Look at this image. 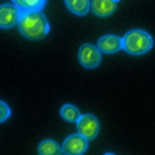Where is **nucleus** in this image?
Wrapping results in <instances>:
<instances>
[{
  "label": "nucleus",
  "mask_w": 155,
  "mask_h": 155,
  "mask_svg": "<svg viewBox=\"0 0 155 155\" xmlns=\"http://www.w3.org/2000/svg\"><path fill=\"white\" fill-rule=\"evenodd\" d=\"M18 28L20 34L29 41H41L49 33V23L42 10L21 12Z\"/></svg>",
  "instance_id": "nucleus-1"
},
{
  "label": "nucleus",
  "mask_w": 155,
  "mask_h": 155,
  "mask_svg": "<svg viewBox=\"0 0 155 155\" xmlns=\"http://www.w3.org/2000/svg\"><path fill=\"white\" fill-rule=\"evenodd\" d=\"M10 115H12V111H10L9 105L0 100V124L6 121L10 117Z\"/></svg>",
  "instance_id": "nucleus-13"
},
{
  "label": "nucleus",
  "mask_w": 155,
  "mask_h": 155,
  "mask_svg": "<svg viewBox=\"0 0 155 155\" xmlns=\"http://www.w3.org/2000/svg\"><path fill=\"white\" fill-rule=\"evenodd\" d=\"M21 10L14 4H2L0 5V28L10 29L18 25Z\"/></svg>",
  "instance_id": "nucleus-6"
},
{
  "label": "nucleus",
  "mask_w": 155,
  "mask_h": 155,
  "mask_svg": "<svg viewBox=\"0 0 155 155\" xmlns=\"http://www.w3.org/2000/svg\"><path fill=\"white\" fill-rule=\"evenodd\" d=\"M61 116H62V119L68 122H77V120L81 116V112L74 105L66 104L61 107Z\"/></svg>",
  "instance_id": "nucleus-12"
},
{
  "label": "nucleus",
  "mask_w": 155,
  "mask_h": 155,
  "mask_svg": "<svg viewBox=\"0 0 155 155\" xmlns=\"http://www.w3.org/2000/svg\"><path fill=\"white\" fill-rule=\"evenodd\" d=\"M101 51L97 48V45L84 43L78 49V62L84 68H96L101 63Z\"/></svg>",
  "instance_id": "nucleus-3"
},
{
  "label": "nucleus",
  "mask_w": 155,
  "mask_h": 155,
  "mask_svg": "<svg viewBox=\"0 0 155 155\" xmlns=\"http://www.w3.org/2000/svg\"><path fill=\"white\" fill-rule=\"evenodd\" d=\"M38 153L41 155H58L62 154V148L57 141L52 139H45L38 145Z\"/></svg>",
  "instance_id": "nucleus-11"
},
{
  "label": "nucleus",
  "mask_w": 155,
  "mask_h": 155,
  "mask_svg": "<svg viewBox=\"0 0 155 155\" xmlns=\"http://www.w3.org/2000/svg\"><path fill=\"white\" fill-rule=\"evenodd\" d=\"M21 12H38L45 6L47 0H12Z\"/></svg>",
  "instance_id": "nucleus-10"
},
{
  "label": "nucleus",
  "mask_w": 155,
  "mask_h": 155,
  "mask_svg": "<svg viewBox=\"0 0 155 155\" xmlns=\"http://www.w3.org/2000/svg\"><path fill=\"white\" fill-rule=\"evenodd\" d=\"M62 154L68 155H81L86 153L88 148V140L84 136H82L80 133L72 134L67 136V139L62 144Z\"/></svg>",
  "instance_id": "nucleus-5"
},
{
  "label": "nucleus",
  "mask_w": 155,
  "mask_h": 155,
  "mask_svg": "<svg viewBox=\"0 0 155 155\" xmlns=\"http://www.w3.org/2000/svg\"><path fill=\"white\" fill-rule=\"evenodd\" d=\"M117 8V2L115 0H92L90 9L98 18L111 17Z\"/></svg>",
  "instance_id": "nucleus-7"
},
{
  "label": "nucleus",
  "mask_w": 155,
  "mask_h": 155,
  "mask_svg": "<svg viewBox=\"0 0 155 155\" xmlns=\"http://www.w3.org/2000/svg\"><path fill=\"white\" fill-rule=\"evenodd\" d=\"M122 49L130 56H143L154 45L151 35L141 29H133L121 38Z\"/></svg>",
  "instance_id": "nucleus-2"
},
{
  "label": "nucleus",
  "mask_w": 155,
  "mask_h": 155,
  "mask_svg": "<svg viewBox=\"0 0 155 155\" xmlns=\"http://www.w3.org/2000/svg\"><path fill=\"white\" fill-rule=\"evenodd\" d=\"M76 124L78 133L86 137L87 140H94L95 137H97L100 133V122L95 115L83 114L80 116V119L77 120Z\"/></svg>",
  "instance_id": "nucleus-4"
},
{
  "label": "nucleus",
  "mask_w": 155,
  "mask_h": 155,
  "mask_svg": "<svg viewBox=\"0 0 155 155\" xmlns=\"http://www.w3.org/2000/svg\"><path fill=\"white\" fill-rule=\"evenodd\" d=\"M115 2H120V0H115Z\"/></svg>",
  "instance_id": "nucleus-14"
},
{
  "label": "nucleus",
  "mask_w": 155,
  "mask_h": 155,
  "mask_svg": "<svg viewBox=\"0 0 155 155\" xmlns=\"http://www.w3.org/2000/svg\"><path fill=\"white\" fill-rule=\"evenodd\" d=\"M97 48L101 51V53L112 54L122 49V42L121 38L115 34H107L104 35L97 42Z\"/></svg>",
  "instance_id": "nucleus-8"
},
{
  "label": "nucleus",
  "mask_w": 155,
  "mask_h": 155,
  "mask_svg": "<svg viewBox=\"0 0 155 155\" xmlns=\"http://www.w3.org/2000/svg\"><path fill=\"white\" fill-rule=\"evenodd\" d=\"M67 9L77 17H84L90 10V0H64Z\"/></svg>",
  "instance_id": "nucleus-9"
}]
</instances>
